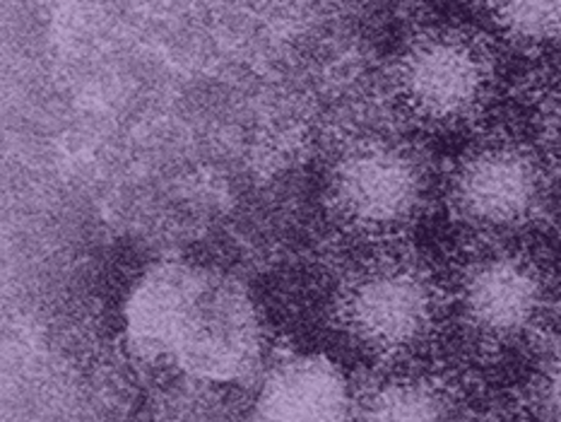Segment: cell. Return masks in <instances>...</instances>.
I'll list each match as a JSON object with an SVG mask.
<instances>
[{
	"instance_id": "obj_4",
	"label": "cell",
	"mask_w": 561,
	"mask_h": 422,
	"mask_svg": "<svg viewBox=\"0 0 561 422\" xmlns=\"http://www.w3.org/2000/svg\"><path fill=\"white\" fill-rule=\"evenodd\" d=\"M448 203L458 220L482 239H508L538 225L550 210V167L526 140L484 138L450 172Z\"/></svg>"
},
{
	"instance_id": "obj_7",
	"label": "cell",
	"mask_w": 561,
	"mask_h": 422,
	"mask_svg": "<svg viewBox=\"0 0 561 422\" xmlns=\"http://www.w3.org/2000/svg\"><path fill=\"white\" fill-rule=\"evenodd\" d=\"M207 275L210 269L203 265L162 261L138 277L124 309V331L133 353L148 362L172 365Z\"/></svg>"
},
{
	"instance_id": "obj_8",
	"label": "cell",
	"mask_w": 561,
	"mask_h": 422,
	"mask_svg": "<svg viewBox=\"0 0 561 422\" xmlns=\"http://www.w3.org/2000/svg\"><path fill=\"white\" fill-rule=\"evenodd\" d=\"M355 396L345 374L323 355H289L265 372L255 415L261 420H345Z\"/></svg>"
},
{
	"instance_id": "obj_9",
	"label": "cell",
	"mask_w": 561,
	"mask_h": 422,
	"mask_svg": "<svg viewBox=\"0 0 561 422\" xmlns=\"http://www.w3.org/2000/svg\"><path fill=\"white\" fill-rule=\"evenodd\" d=\"M364 420H442L456 408L454 386L424 369L398 367L355 398Z\"/></svg>"
},
{
	"instance_id": "obj_6",
	"label": "cell",
	"mask_w": 561,
	"mask_h": 422,
	"mask_svg": "<svg viewBox=\"0 0 561 422\" xmlns=\"http://www.w3.org/2000/svg\"><path fill=\"white\" fill-rule=\"evenodd\" d=\"M261 355L263 323L251 295L234 277L210 271L172 365L193 379L227 384L255 372Z\"/></svg>"
},
{
	"instance_id": "obj_10",
	"label": "cell",
	"mask_w": 561,
	"mask_h": 422,
	"mask_svg": "<svg viewBox=\"0 0 561 422\" xmlns=\"http://www.w3.org/2000/svg\"><path fill=\"white\" fill-rule=\"evenodd\" d=\"M506 42L528 52L561 46V0H484Z\"/></svg>"
},
{
	"instance_id": "obj_1",
	"label": "cell",
	"mask_w": 561,
	"mask_h": 422,
	"mask_svg": "<svg viewBox=\"0 0 561 422\" xmlns=\"http://www.w3.org/2000/svg\"><path fill=\"white\" fill-rule=\"evenodd\" d=\"M448 307L434 271L412 251L383 241L343 273L335 319L352 343L386 362H400L430 341Z\"/></svg>"
},
{
	"instance_id": "obj_5",
	"label": "cell",
	"mask_w": 561,
	"mask_h": 422,
	"mask_svg": "<svg viewBox=\"0 0 561 422\" xmlns=\"http://www.w3.org/2000/svg\"><path fill=\"white\" fill-rule=\"evenodd\" d=\"M448 305L486 345H511L533 335L554 305L552 277L530 251L508 239H482L462 259Z\"/></svg>"
},
{
	"instance_id": "obj_11",
	"label": "cell",
	"mask_w": 561,
	"mask_h": 422,
	"mask_svg": "<svg viewBox=\"0 0 561 422\" xmlns=\"http://www.w3.org/2000/svg\"><path fill=\"white\" fill-rule=\"evenodd\" d=\"M535 391H538L540 408L554 418H561V341H557L542 357Z\"/></svg>"
},
{
	"instance_id": "obj_12",
	"label": "cell",
	"mask_w": 561,
	"mask_h": 422,
	"mask_svg": "<svg viewBox=\"0 0 561 422\" xmlns=\"http://www.w3.org/2000/svg\"><path fill=\"white\" fill-rule=\"evenodd\" d=\"M542 133L547 152L561 164V82L550 92L542 106Z\"/></svg>"
},
{
	"instance_id": "obj_2",
	"label": "cell",
	"mask_w": 561,
	"mask_h": 422,
	"mask_svg": "<svg viewBox=\"0 0 561 422\" xmlns=\"http://www.w3.org/2000/svg\"><path fill=\"white\" fill-rule=\"evenodd\" d=\"M432 186L430 160L412 140L364 133L335 155L325 198L331 215L352 235L383 244L420 220Z\"/></svg>"
},
{
	"instance_id": "obj_3",
	"label": "cell",
	"mask_w": 561,
	"mask_h": 422,
	"mask_svg": "<svg viewBox=\"0 0 561 422\" xmlns=\"http://www.w3.org/2000/svg\"><path fill=\"white\" fill-rule=\"evenodd\" d=\"M496 54L486 36L436 24L402 44L393 92L410 118L430 128H456L478 118L494 100Z\"/></svg>"
}]
</instances>
